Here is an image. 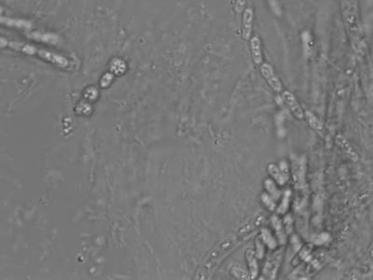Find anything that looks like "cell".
I'll list each match as a JSON object with an SVG mask.
<instances>
[{"mask_svg":"<svg viewBox=\"0 0 373 280\" xmlns=\"http://www.w3.org/2000/svg\"><path fill=\"white\" fill-rule=\"evenodd\" d=\"M248 0H236L235 1V12L237 14H241L244 10V8Z\"/></svg>","mask_w":373,"mask_h":280,"instance_id":"cell-9","label":"cell"},{"mask_svg":"<svg viewBox=\"0 0 373 280\" xmlns=\"http://www.w3.org/2000/svg\"><path fill=\"white\" fill-rule=\"evenodd\" d=\"M282 98H283L284 103L288 106L291 112H293V114L297 117L298 119H302L304 118L302 110L300 106L298 105L296 98L291 94L290 92H284Z\"/></svg>","mask_w":373,"mask_h":280,"instance_id":"cell-3","label":"cell"},{"mask_svg":"<svg viewBox=\"0 0 373 280\" xmlns=\"http://www.w3.org/2000/svg\"><path fill=\"white\" fill-rule=\"evenodd\" d=\"M260 73L262 75V77L264 78V80H266V82L268 84L270 87L276 92H280L283 89V86L282 84L280 82V80L277 77L276 72L272 70V68L268 64H260Z\"/></svg>","mask_w":373,"mask_h":280,"instance_id":"cell-1","label":"cell"},{"mask_svg":"<svg viewBox=\"0 0 373 280\" xmlns=\"http://www.w3.org/2000/svg\"><path fill=\"white\" fill-rule=\"evenodd\" d=\"M305 115H306V118H307V122H309V124L312 128H314L316 130H321L322 129V124L311 112H306Z\"/></svg>","mask_w":373,"mask_h":280,"instance_id":"cell-7","label":"cell"},{"mask_svg":"<svg viewBox=\"0 0 373 280\" xmlns=\"http://www.w3.org/2000/svg\"><path fill=\"white\" fill-rule=\"evenodd\" d=\"M250 50L254 63L260 66L263 62L262 50V42L258 36H253L250 38Z\"/></svg>","mask_w":373,"mask_h":280,"instance_id":"cell-4","label":"cell"},{"mask_svg":"<svg viewBox=\"0 0 373 280\" xmlns=\"http://www.w3.org/2000/svg\"><path fill=\"white\" fill-rule=\"evenodd\" d=\"M246 258L248 260V266L250 268V271H251V274L254 278L258 274V264H256V256H255L254 252L252 250H248L246 252Z\"/></svg>","mask_w":373,"mask_h":280,"instance_id":"cell-5","label":"cell"},{"mask_svg":"<svg viewBox=\"0 0 373 280\" xmlns=\"http://www.w3.org/2000/svg\"><path fill=\"white\" fill-rule=\"evenodd\" d=\"M254 12L251 8H248L242 12V36L244 40L251 38L252 28H253Z\"/></svg>","mask_w":373,"mask_h":280,"instance_id":"cell-2","label":"cell"},{"mask_svg":"<svg viewBox=\"0 0 373 280\" xmlns=\"http://www.w3.org/2000/svg\"><path fill=\"white\" fill-rule=\"evenodd\" d=\"M268 2H269L270 7L272 12L276 14V15H277V16H280L281 14H282V10H281L279 1L278 0H268Z\"/></svg>","mask_w":373,"mask_h":280,"instance_id":"cell-8","label":"cell"},{"mask_svg":"<svg viewBox=\"0 0 373 280\" xmlns=\"http://www.w3.org/2000/svg\"><path fill=\"white\" fill-rule=\"evenodd\" d=\"M268 169H269L270 174L276 180L277 182L279 184H284V182H286V180L284 176L283 175V173L280 170H278V168L274 164L269 166Z\"/></svg>","mask_w":373,"mask_h":280,"instance_id":"cell-6","label":"cell"}]
</instances>
